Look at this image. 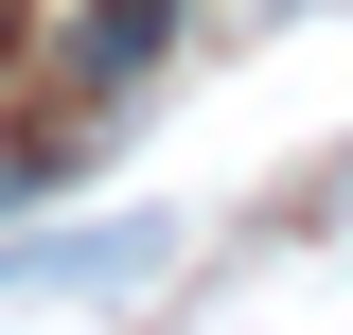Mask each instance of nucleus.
Masks as SVG:
<instances>
[{"label":"nucleus","instance_id":"obj_1","mask_svg":"<svg viewBox=\"0 0 353 335\" xmlns=\"http://www.w3.org/2000/svg\"><path fill=\"white\" fill-rule=\"evenodd\" d=\"M194 18V0H88V36H71V71L88 88H124V71H159V36Z\"/></svg>","mask_w":353,"mask_h":335},{"label":"nucleus","instance_id":"obj_2","mask_svg":"<svg viewBox=\"0 0 353 335\" xmlns=\"http://www.w3.org/2000/svg\"><path fill=\"white\" fill-rule=\"evenodd\" d=\"M0 18H18V0H0Z\"/></svg>","mask_w":353,"mask_h":335}]
</instances>
